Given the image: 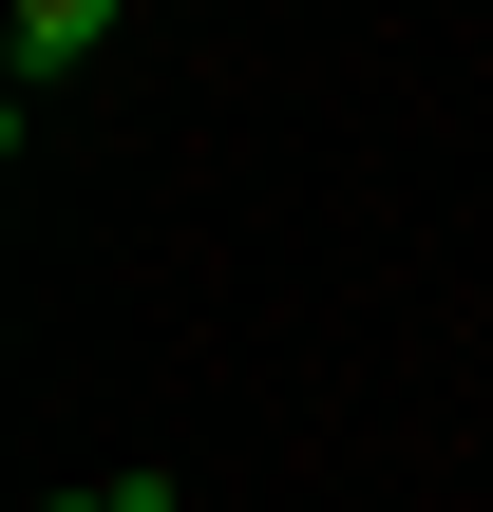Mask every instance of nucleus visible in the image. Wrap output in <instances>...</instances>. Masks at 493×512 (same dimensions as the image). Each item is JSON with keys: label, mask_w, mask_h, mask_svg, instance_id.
Listing matches in <instances>:
<instances>
[{"label": "nucleus", "mask_w": 493, "mask_h": 512, "mask_svg": "<svg viewBox=\"0 0 493 512\" xmlns=\"http://www.w3.org/2000/svg\"><path fill=\"white\" fill-rule=\"evenodd\" d=\"M95 38H114V0H19V76H76Z\"/></svg>", "instance_id": "1"}, {"label": "nucleus", "mask_w": 493, "mask_h": 512, "mask_svg": "<svg viewBox=\"0 0 493 512\" xmlns=\"http://www.w3.org/2000/svg\"><path fill=\"white\" fill-rule=\"evenodd\" d=\"M38 512H171V475H95V494H38Z\"/></svg>", "instance_id": "2"}]
</instances>
